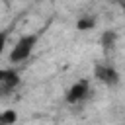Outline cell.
Returning <instances> with one entry per match:
<instances>
[{"instance_id": "cell-1", "label": "cell", "mask_w": 125, "mask_h": 125, "mask_svg": "<svg viewBox=\"0 0 125 125\" xmlns=\"http://www.w3.org/2000/svg\"><path fill=\"white\" fill-rule=\"evenodd\" d=\"M33 45H35V35H25V37H21V39L14 45V49H12V53H10V61H12V62L25 61V59L31 55Z\"/></svg>"}, {"instance_id": "cell-2", "label": "cell", "mask_w": 125, "mask_h": 125, "mask_svg": "<svg viewBox=\"0 0 125 125\" xmlns=\"http://www.w3.org/2000/svg\"><path fill=\"white\" fill-rule=\"evenodd\" d=\"M96 78L102 80L104 84H111V86L119 82V74L109 64H96Z\"/></svg>"}, {"instance_id": "cell-3", "label": "cell", "mask_w": 125, "mask_h": 125, "mask_svg": "<svg viewBox=\"0 0 125 125\" xmlns=\"http://www.w3.org/2000/svg\"><path fill=\"white\" fill-rule=\"evenodd\" d=\"M86 96H88V80H80L66 94V102L68 104H76V102H82Z\"/></svg>"}, {"instance_id": "cell-4", "label": "cell", "mask_w": 125, "mask_h": 125, "mask_svg": "<svg viewBox=\"0 0 125 125\" xmlns=\"http://www.w3.org/2000/svg\"><path fill=\"white\" fill-rule=\"evenodd\" d=\"M18 84V74L14 70H2L0 72V90L2 94H8L12 88H16Z\"/></svg>"}, {"instance_id": "cell-5", "label": "cell", "mask_w": 125, "mask_h": 125, "mask_svg": "<svg viewBox=\"0 0 125 125\" xmlns=\"http://www.w3.org/2000/svg\"><path fill=\"white\" fill-rule=\"evenodd\" d=\"M0 123H2V125H12V123H16V111H4L2 117H0Z\"/></svg>"}, {"instance_id": "cell-6", "label": "cell", "mask_w": 125, "mask_h": 125, "mask_svg": "<svg viewBox=\"0 0 125 125\" xmlns=\"http://www.w3.org/2000/svg\"><path fill=\"white\" fill-rule=\"evenodd\" d=\"M113 41H115V33L107 31V33L104 35V47H105V49H111V47H113Z\"/></svg>"}, {"instance_id": "cell-7", "label": "cell", "mask_w": 125, "mask_h": 125, "mask_svg": "<svg viewBox=\"0 0 125 125\" xmlns=\"http://www.w3.org/2000/svg\"><path fill=\"white\" fill-rule=\"evenodd\" d=\"M94 25V20H80L78 21V29H88Z\"/></svg>"}, {"instance_id": "cell-8", "label": "cell", "mask_w": 125, "mask_h": 125, "mask_svg": "<svg viewBox=\"0 0 125 125\" xmlns=\"http://www.w3.org/2000/svg\"><path fill=\"white\" fill-rule=\"evenodd\" d=\"M121 6H123V12H125V0H123V2H121Z\"/></svg>"}, {"instance_id": "cell-9", "label": "cell", "mask_w": 125, "mask_h": 125, "mask_svg": "<svg viewBox=\"0 0 125 125\" xmlns=\"http://www.w3.org/2000/svg\"><path fill=\"white\" fill-rule=\"evenodd\" d=\"M107 2H123V0H107Z\"/></svg>"}]
</instances>
